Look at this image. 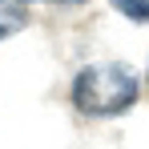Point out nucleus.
Returning <instances> with one entry per match:
<instances>
[{"label": "nucleus", "mask_w": 149, "mask_h": 149, "mask_svg": "<svg viewBox=\"0 0 149 149\" xmlns=\"http://www.w3.org/2000/svg\"><path fill=\"white\" fill-rule=\"evenodd\" d=\"M113 8L137 24H149V0H113Z\"/></svg>", "instance_id": "nucleus-3"}, {"label": "nucleus", "mask_w": 149, "mask_h": 149, "mask_svg": "<svg viewBox=\"0 0 149 149\" xmlns=\"http://www.w3.org/2000/svg\"><path fill=\"white\" fill-rule=\"evenodd\" d=\"M24 24H28L24 4H16V0H0V45H4L8 36H16Z\"/></svg>", "instance_id": "nucleus-2"}, {"label": "nucleus", "mask_w": 149, "mask_h": 149, "mask_svg": "<svg viewBox=\"0 0 149 149\" xmlns=\"http://www.w3.org/2000/svg\"><path fill=\"white\" fill-rule=\"evenodd\" d=\"M141 97V77L125 61H93L73 77L69 85V101L81 117H121L129 113Z\"/></svg>", "instance_id": "nucleus-1"}, {"label": "nucleus", "mask_w": 149, "mask_h": 149, "mask_svg": "<svg viewBox=\"0 0 149 149\" xmlns=\"http://www.w3.org/2000/svg\"><path fill=\"white\" fill-rule=\"evenodd\" d=\"M65 4H81V0H65Z\"/></svg>", "instance_id": "nucleus-4"}, {"label": "nucleus", "mask_w": 149, "mask_h": 149, "mask_svg": "<svg viewBox=\"0 0 149 149\" xmlns=\"http://www.w3.org/2000/svg\"><path fill=\"white\" fill-rule=\"evenodd\" d=\"M16 4H28V0H16Z\"/></svg>", "instance_id": "nucleus-5"}]
</instances>
